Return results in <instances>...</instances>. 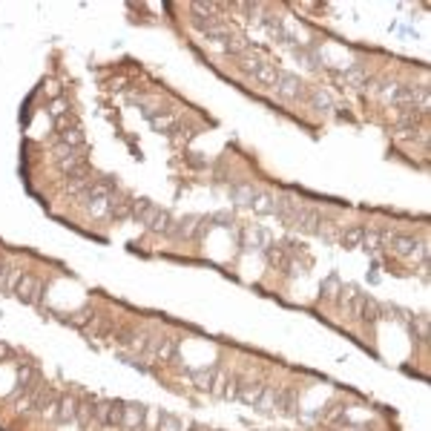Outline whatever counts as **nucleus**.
<instances>
[{
    "label": "nucleus",
    "instance_id": "f257e3e1",
    "mask_svg": "<svg viewBox=\"0 0 431 431\" xmlns=\"http://www.w3.org/2000/svg\"><path fill=\"white\" fill-rule=\"evenodd\" d=\"M190 380L199 391H207V394H216V397H227V383L230 377L216 371V368H201V371H190Z\"/></svg>",
    "mask_w": 431,
    "mask_h": 431
},
{
    "label": "nucleus",
    "instance_id": "ddd939ff",
    "mask_svg": "<svg viewBox=\"0 0 431 431\" xmlns=\"http://www.w3.org/2000/svg\"><path fill=\"white\" fill-rule=\"evenodd\" d=\"M368 227H362V225H351V227H345L343 233H340V244L343 248H348V251H354V248H365L368 244Z\"/></svg>",
    "mask_w": 431,
    "mask_h": 431
},
{
    "label": "nucleus",
    "instance_id": "1a4fd4ad",
    "mask_svg": "<svg viewBox=\"0 0 431 431\" xmlns=\"http://www.w3.org/2000/svg\"><path fill=\"white\" fill-rule=\"evenodd\" d=\"M291 225L302 233H319L322 230V213L314 210V207H299L296 216L291 219Z\"/></svg>",
    "mask_w": 431,
    "mask_h": 431
},
{
    "label": "nucleus",
    "instance_id": "393cba45",
    "mask_svg": "<svg viewBox=\"0 0 431 431\" xmlns=\"http://www.w3.org/2000/svg\"><path fill=\"white\" fill-rule=\"evenodd\" d=\"M311 104H314V110H319V112H331V95L328 92H322V89H317L314 95H311Z\"/></svg>",
    "mask_w": 431,
    "mask_h": 431
},
{
    "label": "nucleus",
    "instance_id": "2eb2a0df",
    "mask_svg": "<svg viewBox=\"0 0 431 431\" xmlns=\"http://www.w3.org/2000/svg\"><path fill=\"white\" fill-rule=\"evenodd\" d=\"M383 317H385V307H383L377 299H371V296L365 293V299H362V305H359L357 319H362V322H368V325H377Z\"/></svg>",
    "mask_w": 431,
    "mask_h": 431
},
{
    "label": "nucleus",
    "instance_id": "6e6552de",
    "mask_svg": "<svg viewBox=\"0 0 431 431\" xmlns=\"http://www.w3.org/2000/svg\"><path fill=\"white\" fill-rule=\"evenodd\" d=\"M15 296L26 305H38L44 299V282L32 273H20V279L15 282Z\"/></svg>",
    "mask_w": 431,
    "mask_h": 431
},
{
    "label": "nucleus",
    "instance_id": "0eeeda50",
    "mask_svg": "<svg viewBox=\"0 0 431 431\" xmlns=\"http://www.w3.org/2000/svg\"><path fill=\"white\" fill-rule=\"evenodd\" d=\"M302 78L288 72V69H279L276 72V81H273V89H276V95H279L282 101H296L302 98Z\"/></svg>",
    "mask_w": 431,
    "mask_h": 431
},
{
    "label": "nucleus",
    "instance_id": "39448f33",
    "mask_svg": "<svg viewBox=\"0 0 431 431\" xmlns=\"http://www.w3.org/2000/svg\"><path fill=\"white\" fill-rule=\"evenodd\" d=\"M239 60H241V72L248 75V78H253L262 86H273L276 72H279L273 64H267V60H259V58H239Z\"/></svg>",
    "mask_w": 431,
    "mask_h": 431
},
{
    "label": "nucleus",
    "instance_id": "423d86ee",
    "mask_svg": "<svg viewBox=\"0 0 431 431\" xmlns=\"http://www.w3.org/2000/svg\"><path fill=\"white\" fill-rule=\"evenodd\" d=\"M95 423L110 428H124V403L118 399H101L95 403Z\"/></svg>",
    "mask_w": 431,
    "mask_h": 431
},
{
    "label": "nucleus",
    "instance_id": "a878e982",
    "mask_svg": "<svg viewBox=\"0 0 431 431\" xmlns=\"http://www.w3.org/2000/svg\"><path fill=\"white\" fill-rule=\"evenodd\" d=\"M187 431H213V428H210V425H201V423H193Z\"/></svg>",
    "mask_w": 431,
    "mask_h": 431
},
{
    "label": "nucleus",
    "instance_id": "f03ea898",
    "mask_svg": "<svg viewBox=\"0 0 431 431\" xmlns=\"http://www.w3.org/2000/svg\"><path fill=\"white\" fill-rule=\"evenodd\" d=\"M388 248L397 253V256H403V259H420L423 265L428 262V244L414 239V236H403V233H397L388 239Z\"/></svg>",
    "mask_w": 431,
    "mask_h": 431
},
{
    "label": "nucleus",
    "instance_id": "b1692460",
    "mask_svg": "<svg viewBox=\"0 0 431 431\" xmlns=\"http://www.w3.org/2000/svg\"><path fill=\"white\" fill-rule=\"evenodd\" d=\"M343 81H345L348 86H368V75H365L362 67H351V69H345V72H343Z\"/></svg>",
    "mask_w": 431,
    "mask_h": 431
},
{
    "label": "nucleus",
    "instance_id": "4468645a",
    "mask_svg": "<svg viewBox=\"0 0 431 431\" xmlns=\"http://www.w3.org/2000/svg\"><path fill=\"white\" fill-rule=\"evenodd\" d=\"M144 225H147V230H150V233L170 236V233H173V216H170L167 210L156 207V210H152V216H150V219H147Z\"/></svg>",
    "mask_w": 431,
    "mask_h": 431
},
{
    "label": "nucleus",
    "instance_id": "dca6fc26",
    "mask_svg": "<svg viewBox=\"0 0 431 431\" xmlns=\"http://www.w3.org/2000/svg\"><path fill=\"white\" fill-rule=\"evenodd\" d=\"M273 409H279L282 414H296L299 409V394L293 388H276V403Z\"/></svg>",
    "mask_w": 431,
    "mask_h": 431
},
{
    "label": "nucleus",
    "instance_id": "20e7f679",
    "mask_svg": "<svg viewBox=\"0 0 431 431\" xmlns=\"http://www.w3.org/2000/svg\"><path fill=\"white\" fill-rule=\"evenodd\" d=\"M55 167L60 175H72V173H81L86 170V159H84V152L81 150H72V147H64V144H58L55 147Z\"/></svg>",
    "mask_w": 431,
    "mask_h": 431
},
{
    "label": "nucleus",
    "instance_id": "aec40b11",
    "mask_svg": "<svg viewBox=\"0 0 431 431\" xmlns=\"http://www.w3.org/2000/svg\"><path fill=\"white\" fill-rule=\"evenodd\" d=\"M156 431H184V420L175 417V414H170V411H159Z\"/></svg>",
    "mask_w": 431,
    "mask_h": 431
},
{
    "label": "nucleus",
    "instance_id": "7ed1b4c3",
    "mask_svg": "<svg viewBox=\"0 0 431 431\" xmlns=\"http://www.w3.org/2000/svg\"><path fill=\"white\" fill-rule=\"evenodd\" d=\"M210 227L207 216H184V219L173 222V233L170 239H187V241H199Z\"/></svg>",
    "mask_w": 431,
    "mask_h": 431
},
{
    "label": "nucleus",
    "instance_id": "6ab92c4d",
    "mask_svg": "<svg viewBox=\"0 0 431 431\" xmlns=\"http://www.w3.org/2000/svg\"><path fill=\"white\" fill-rule=\"evenodd\" d=\"M253 196H256V187L253 184H233L230 187V199L236 201V204H244V207H251V201H253Z\"/></svg>",
    "mask_w": 431,
    "mask_h": 431
},
{
    "label": "nucleus",
    "instance_id": "5701e85b",
    "mask_svg": "<svg viewBox=\"0 0 431 431\" xmlns=\"http://www.w3.org/2000/svg\"><path fill=\"white\" fill-rule=\"evenodd\" d=\"M150 124L156 127L159 133H173L178 121H175V115H170V112H156V115L150 118Z\"/></svg>",
    "mask_w": 431,
    "mask_h": 431
},
{
    "label": "nucleus",
    "instance_id": "412c9836",
    "mask_svg": "<svg viewBox=\"0 0 431 431\" xmlns=\"http://www.w3.org/2000/svg\"><path fill=\"white\" fill-rule=\"evenodd\" d=\"M152 210H156V204H152L150 199H135V201H133V216H130V219L138 222V225H144L150 216H152Z\"/></svg>",
    "mask_w": 431,
    "mask_h": 431
},
{
    "label": "nucleus",
    "instance_id": "f3484780",
    "mask_svg": "<svg viewBox=\"0 0 431 431\" xmlns=\"http://www.w3.org/2000/svg\"><path fill=\"white\" fill-rule=\"evenodd\" d=\"M251 210L259 213V216H273L276 210V196L273 193H265V190H256L253 201H251Z\"/></svg>",
    "mask_w": 431,
    "mask_h": 431
},
{
    "label": "nucleus",
    "instance_id": "a211bd4d",
    "mask_svg": "<svg viewBox=\"0 0 431 431\" xmlns=\"http://www.w3.org/2000/svg\"><path fill=\"white\" fill-rule=\"evenodd\" d=\"M20 279V270L9 262H0V293L15 291V282Z\"/></svg>",
    "mask_w": 431,
    "mask_h": 431
},
{
    "label": "nucleus",
    "instance_id": "f8f14e48",
    "mask_svg": "<svg viewBox=\"0 0 431 431\" xmlns=\"http://www.w3.org/2000/svg\"><path fill=\"white\" fill-rule=\"evenodd\" d=\"M133 196H112V201H110V207H107V219H112V222H127L130 216H133Z\"/></svg>",
    "mask_w": 431,
    "mask_h": 431
},
{
    "label": "nucleus",
    "instance_id": "9b49d317",
    "mask_svg": "<svg viewBox=\"0 0 431 431\" xmlns=\"http://www.w3.org/2000/svg\"><path fill=\"white\" fill-rule=\"evenodd\" d=\"M44 414H49V420H55V423H69V420H75V403L69 397H55L52 406Z\"/></svg>",
    "mask_w": 431,
    "mask_h": 431
},
{
    "label": "nucleus",
    "instance_id": "9d476101",
    "mask_svg": "<svg viewBox=\"0 0 431 431\" xmlns=\"http://www.w3.org/2000/svg\"><path fill=\"white\" fill-rule=\"evenodd\" d=\"M147 414H150L147 406L124 403V428L127 431H147Z\"/></svg>",
    "mask_w": 431,
    "mask_h": 431
},
{
    "label": "nucleus",
    "instance_id": "4be33fe9",
    "mask_svg": "<svg viewBox=\"0 0 431 431\" xmlns=\"http://www.w3.org/2000/svg\"><path fill=\"white\" fill-rule=\"evenodd\" d=\"M75 420L81 425H89L95 420V399H81V403H75Z\"/></svg>",
    "mask_w": 431,
    "mask_h": 431
}]
</instances>
